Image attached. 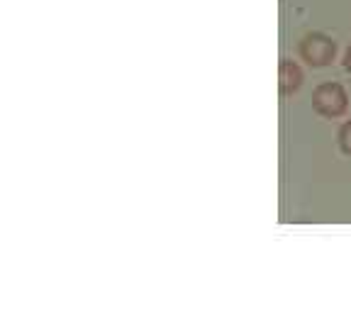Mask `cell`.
<instances>
[{
  "label": "cell",
  "mask_w": 351,
  "mask_h": 329,
  "mask_svg": "<svg viewBox=\"0 0 351 329\" xmlns=\"http://www.w3.org/2000/svg\"><path fill=\"white\" fill-rule=\"evenodd\" d=\"M313 110L324 120H339L349 110V93L337 81L319 83L313 90Z\"/></svg>",
  "instance_id": "obj_1"
},
{
  "label": "cell",
  "mask_w": 351,
  "mask_h": 329,
  "mask_svg": "<svg viewBox=\"0 0 351 329\" xmlns=\"http://www.w3.org/2000/svg\"><path fill=\"white\" fill-rule=\"evenodd\" d=\"M337 56V42L329 34L310 32L300 39V59L313 69H324L335 61Z\"/></svg>",
  "instance_id": "obj_2"
},
{
  "label": "cell",
  "mask_w": 351,
  "mask_h": 329,
  "mask_svg": "<svg viewBox=\"0 0 351 329\" xmlns=\"http://www.w3.org/2000/svg\"><path fill=\"white\" fill-rule=\"evenodd\" d=\"M305 83V73H302L300 64L293 59H280L278 64V90L283 98L288 95H295L298 90L302 88Z\"/></svg>",
  "instance_id": "obj_3"
},
{
  "label": "cell",
  "mask_w": 351,
  "mask_h": 329,
  "mask_svg": "<svg viewBox=\"0 0 351 329\" xmlns=\"http://www.w3.org/2000/svg\"><path fill=\"white\" fill-rule=\"evenodd\" d=\"M337 142H339V149L344 156H351V120L341 122L339 132H337Z\"/></svg>",
  "instance_id": "obj_4"
},
{
  "label": "cell",
  "mask_w": 351,
  "mask_h": 329,
  "mask_svg": "<svg viewBox=\"0 0 351 329\" xmlns=\"http://www.w3.org/2000/svg\"><path fill=\"white\" fill-rule=\"evenodd\" d=\"M341 66H344V71H346V73H351V44L346 47L344 56H341Z\"/></svg>",
  "instance_id": "obj_5"
}]
</instances>
